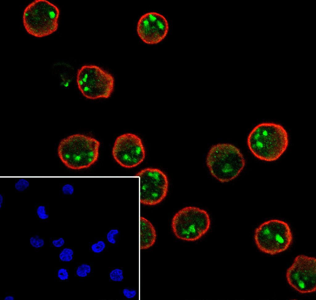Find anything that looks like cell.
Instances as JSON below:
<instances>
[{
	"mask_svg": "<svg viewBox=\"0 0 316 300\" xmlns=\"http://www.w3.org/2000/svg\"><path fill=\"white\" fill-rule=\"evenodd\" d=\"M110 275V279L115 281H121L123 279V271L118 268H116L112 271Z\"/></svg>",
	"mask_w": 316,
	"mask_h": 300,
	"instance_id": "17",
	"label": "cell"
},
{
	"mask_svg": "<svg viewBox=\"0 0 316 300\" xmlns=\"http://www.w3.org/2000/svg\"><path fill=\"white\" fill-rule=\"evenodd\" d=\"M5 300H14V298L11 296H8L6 297L4 299Z\"/></svg>",
	"mask_w": 316,
	"mask_h": 300,
	"instance_id": "26",
	"label": "cell"
},
{
	"mask_svg": "<svg viewBox=\"0 0 316 300\" xmlns=\"http://www.w3.org/2000/svg\"><path fill=\"white\" fill-rule=\"evenodd\" d=\"M206 163L212 175L224 183L236 178L243 169L245 162L237 147L230 144L219 143L210 148Z\"/></svg>",
	"mask_w": 316,
	"mask_h": 300,
	"instance_id": "3",
	"label": "cell"
},
{
	"mask_svg": "<svg viewBox=\"0 0 316 300\" xmlns=\"http://www.w3.org/2000/svg\"><path fill=\"white\" fill-rule=\"evenodd\" d=\"M52 243L55 247H59L64 245V240L63 238L60 237L57 239L54 240Z\"/></svg>",
	"mask_w": 316,
	"mask_h": 300,
	"instance_id": "24",
	"label": "cell"
},
{
	"mask_svg": "<svg viewBox=\"0 0 316 300\" xmlns=\"http://www.w3.org/2000/svg\"><path fill=\"white\" fill-rule=\"evenodd\" d=\"M61 190L63 195L66 196H71L74 193V187L72 184H66L62 186Z\"/></svg>",
	"mask_w": 316,
	"mask_h": 300,
	"instance_id": "19",
	"label": "cell"
},
{
	"mask_svg": "<svg viewBox=\"0 0 316 300\" xmlns=\"http://www.w3.org/2000/svg\"><path fill=\"white\" fill-rule=\"evenodd\" d=\"M105 247V243L102 241H99L92 245L91 249L94 252L98 253L102 252Z\"/></svg>",
	"mask_w": 316,
	"mask_h": 300,
	"instance_id": "20",
	"label": "cell"
},
{
	"mask_svg": "<svg viewBox=\"0 0 316 300\" xmlns=\"http://www.w3.org/2000/svg\"><path fill=\"white\" fill-rule=\"evenodd\" d=\"M140 178V202L154 205L161 202L167 195L168 181L166 175L159 169L146 168L135 175Z\"/></svg>",
	"mask_w": 316,
	"mask_h": 300,
	"instance_id": "8",
	"label": "cell"
},
{
	"mask_svg": "<svg viewBox=\"0 0 316 300\" xmlns=\"http://www.w3.org/2000/svg\"><path fill=\"white\" fill-rule=\"evenodd\" d=\"M30 242L31 244L35 248L42 247L44 244V240L37 235L31 237Z\"/></svg>",
	"mask_w": 316,
	"mask_h": 300,
	"instance_id": "18",
	"label": "cell"
},
{
	"mask_svg": "<svg viewBox=\"0 0 316 300\" xmlns=\"http://www.w3.org/2000/svg\"><path fill=\"white\" fill-rule=\"evenodd\" d=\"M4 198L2 194H0V208L1 209L3 206Z\"/></svg>",
	"mask_w": 316,
	"mask_h": 300,
	"instance_id": "25",
	"label": "cell"
},
{
	"mask_svg": "<svg viewBox=\"0 0 316 300\" xmlns=\"http://www.w3.org/2000/svg\"><path fill=\"white\" fill-rule=\"evenodd\" d=\"M119 233L118 230L117 229H113L110 230L107 233L106 238L108 241L111 243L114 244L116 240L114 237Z\"/></svg>",
	"mask_w": 316,
	"mask_h": 300,
	"instance_id": "21",
	"label": "cell"
},
{
	"mask_svg": "<svg viewBox=\"0 0 316 300\" xmlns=\"http://www.w3.org/2000/svg\"><path fill=\"white\" fill-rule=\"evenodd\" d=\"M36 212L38 217L40 219L44 220L48 219L49 215L48 213L46 206L43 205H40L37 206L36 209Z\"/></svg>",
	"mask_w": 316,
	"mask_h": 300,
	"instance_id": "14",
	"label": "cell"
},
{
	"mask_svg": "<svg viewBox=\"0 0 316 300\" xmlns=\"http://www.w3.org/2000/svg\"><path fill=\"white\" fill-rule=\"evenodd\" d=\"M124 295L128 298H131L135 297L136 294V291L135 290H130L125 289L123 290Z\"/></svg>",
	"mask_w": 316,
	"mask_h": 300,
	"instance_id": "23",
	"label": "cell"
},
{
	"mask_svg": "<svg viewBox=\"0 0 316 300\" xmlns=\"http://www.w3.org/2000/svg\"><path fill=\"white\" fill-rule=\"evenodd\" d=\"M156 234L152 223L143 217H140V248L147 249L155 243Z\"/></svg>",
	"mask_w": 316,
	"mask_h": 300,
	"instance_id": "12",
	"label": "cell"
},
{
	"mask_svg": "<svg viewBox=\"0 0 316 300\" xmlns=\"http://www.w3.org/2000/svg\"><path fill=\"white\" fill-rule=\"evenodd\" d=\"M254 238L259 250L271 255L287 250L293 239L289 224L283 221L276 219L269 220L260 224L255 230Z\"/></svg>",
	"mask_w": 316,
	"mask_h": 300,
	"instance_id": "5",
	"label": "cell"
},
{
	"mask_svg": "<svg viewBox=\"0 0 316 300\" xmlns=\"http://www.w3.org/2000/svg\"><path fill=\"white\" fill-rule=\"evenodd\" d=\"M99 142L92 137L81 134L69 135L62 139L57 152L62 163L73 170L88 168L98 160Z\"/></svg>",
	"mask_w": 316,
	"mask_h": 300,
	"instance_id": "2",
	"label": "cell"
},
{
	"mask_svg": "<svg viewBox=\"0 0 316 300\" xmlns=\"http://www.w3.org/2000/svg\"><path fill=\"white\" fill-rule=\"evenodd\" d=\"M210 225L207 212L194 206L182 209L175 214L172 221V227L175 236L188 241L201 238L209 230Z\"/></svg>",
	"mask_w": 316,
	"mask_h": 300,
	"instance_id": "7",
	"label": "cell"
},
{
	"mask_svg": "<svg viewBox=\"0 0 316 300\" xmlns=\"http://www.w3.org/2000/svg\"><path fill=\"white\" fill-rule=\"evenodd\" d=\"M73 252L70 248H65L60 253L59 257L60 260L63 261L68 262L71 260L73 259Z\"/></svg>",
	"mask_w": 316,
	"mask_h": 300,
	"instance_id": "15",
	"label": "cell"
},
{
	"mask_svg": "<svg viewBox=\"0 0 316 300\" xmlns=\"http://www.w3.org/2000/svg\"><path fill=\"white\" fill-rule=\"evenodd\" d=\"M58 276L62 280L68 279L69 275L66 269L63 268L60 269L58 271Z\"/></svg>",
	"mask_w": 316,
	"mask_h": 300,
	"instance_id": "22",
	"label": "cell"
},
{
	"mask_svg": "<svg viewBox=\"0 0 316 300\" xmlns=\"http://www.w3.org/2000/svg\"><path fill=\"white\" fill-rule=\"evenodd\" d=\"M248 147L254 155L261 160L272 162L279 158L289 144L287 131L281 125L260 123L252 130L247 138Z\"/></svg>",
	"mask_w": 316,
	"mask_h": 300,
	"instance_id": "1",
	"label": "cell"
},
{
	"mask_svg": "<svg viewBox=\"0 0 316 300\" xmlns=\"http://www.w3.org/2000/svg\"><path fill=\"white\" fill-rule=\"evenodd\" d=\"M78 87L87 99H107L113 93L114 79L110 73L98 66L85 65L77 71Z\"/></svg>",
	"mask_w": 316,
	"mask_h": 300,
	"instance_id": "6",
	"label": "cell"
},
{
	"mask_svg": "<svg viewBox=\"0 0 316 300\" xmlns=\"http://www.w3.org/2000/svg\"><path fill=\"white\" fill-rule=\"evenodd\" d=\"M112 154L115 160L120 166L131 168L143 162L145 158V151L141 139L135 134L127 133L116 138Z\"/></svg>",
	"mask_w": 316,
	"mask_h": 300,
	"instance_id": "10",
	"label": "cell"
},
{
	"mask_svg": "<svg viewBox=\"0 0 316 300\" xmlns=\"http://www.w3.org/2000/svg\"><path fill=\"white\" fill-rule=\"evenodd\" d=\"M169 29L168 22L162 15L156 12L147 13L141 16L137 26V34L145 43H159L166 36Z\"/></svg>",
	"mask_w": 316,
	"mask_h": 300,
	"instance_id": "11",
	"label": "cell"
},
{
	"mask_svg": "<svg viewBox=\"0 0 316 300\" xmlns=\"http://www.w3.org/2000/svg\"><path fill=\"white\" fill-rule=\"evenodd\" d=\"M30 186V183L27 180L24 178L19 179L15 183L14 187L17 191L23 192L26 190Z\"/></svg>",
	"mask_w": 316,
	"mask_h": 300,
	"instance_id": "13",
	"label": "cell"
},
{
	"mask_svg": "<svg viewBox=\"0 0 316 300\" xmlns=\"http://www.w3.org/2000/svg\"><path fill=\"white\" fill-rule=\"evenodd\" d=\"M316 262L314 257L303 255L296 257L286 272V277L289 284L301 293L315 292L316 289Z\"/></svg>",
	"mask_w": 316,
	"mask_h": 300,
	"instance_id": "9",
	"label": "cell"
},
{
	"mask_svg": "<svg viewBox=\"0 0 316 300\" xmlns=\"http://www.w3.org/2000/svg\"><path fill=\"white\" fill-rule=\"evenodd\" d=\"M91 271L90 266L86 264H83L78 267L76 273L77 275L81 277H84L86 276L87 273H89Z\"/></svg>",
	"mask_w": 316,
	"mask_h": 300,
	"instance_id": "16",
	"label": "cell"
},
{
	"mask_svg": "<svg viewBox=\"0 0 316 300\" xmlns=\"http://www.w3.org/2000/svg\"><path fill=\"white\" fill-rule=\"evenodd\" d=\"M60 15L59 8L53 3L47 0H35L24 10L23 25L30 35L44 37L57 30Z\"/></svg>",
	"mask_w": 316,
	"mask_h": 300,
	"instance_id": "4",
	"label": "cell"
}]
</instances>
